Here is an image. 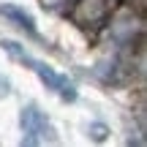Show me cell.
<instances>
[{
  "mask_svg": "<svg viewBox=\"0 0 147 147\" xmlns=\"http://www.w3.org/2000/svg\"><path fill=\"white\" fill-rule=\"evenodd\" d=\"M120 0H76L68 8V19L76 27H98L117 11Z\"/></svg>",
  "mask_w": 147,
  "mask_h": 147,
  "instance_id": "cell-1",
  "label": "cell"
},
{
  "mask_svg": "<svg viewBox=\"0 0 147 147\" xmlns=\"http://www.w3.org/2000/svg\"><path fill=\"white\" fill-rule=\"evenodd\" d=\"M19 125H22V144H44V142H57L55 136V128L52 123L47 120L41 109L36 104H27L22 106V115H19Z\"/></svg>",
  "mask_w": 147,
  "mask_h": 147,
  "instance_id": "cell-2",
  "label": "cell"
},
{
  "mask_svg": "<svg viewBox=\"0 0 147 147\" xmlns=\"http://www.w3.org/2000/svg\"><path fill=\"white\" fill-rule=\"evenodd\" d=\"M30 68L38 74V79H41L44 84H47L49 90H55V93L60 95L63 101H76V87H74V82L68 76H63V74H57L52 68V65H47V63H41V60H36L33 57V63H30Z\"/></svg>",
  "mask_w": 147,
  "mask_h": 147,
  "instance_id": "cell-3",
  "label": "cell"
},
{
  "mask_svg": "<svg viewBox=\"0 0 147 147\" xmlns=\"http://www.w3.org/2000/svg\"><path fill=\"white\" fill-rule=\"evenodd\" d=\"M0 14H3L5 19H11L16 27H22V30H27V33L36 36V19H33L22 5H16V3H0Z\"/></svg>",
  "mask_w": 147,
  "mask_h": 147,
  "instance_id": "cell-4",
  "label": "cell"
},
{
  "mask_svg": "<svg viewBox=\"0 0 147 147\" xmlns=\"http://www.w3.org/2000/svg\"><path fill=\"white\" fill-rule=\"evenodd\" d=\"M0 49H3V52H8L11 57L16 60V63H25V65H30V63H33V57L25 52V47H19L16 41H8V38H3V41H0Z\"/></svg>",
  "mask_w": 147,
  "mask_h": 147,
  "instance_id": "cell-5",
  "label": "cell"
},
{
  "mask_svg": "<svg viewBox=\"0 0 147 147\" xmlns=\"http://www.w3.org/2000/svg\"><path fill=\"white\" fill-rule=\"evenodd\" d=\"M106 134H109V128H106L104 123H93V125L87 128V136L93 139V142H104V139H106Z\"/></svg>",
  "mask_w": 147,
  "mask_h": 147,
  "instance_id": "cell-6",
  "label": "cell"
},
{
  "mask_svg": "<svg viewBox=\"0 0 147 147\" xmlns=\"http://www.w3.org/2000/svg\"><path fill=\"white\" fill-rule=\"evenodd\" d=\"M8 93H11V82L3 76V74H0V98H5Z\"/></svg>",
  "mask_w": 147,
  "mask_h": 147,
  "instance_id": "cell-7",
  "label": "cell"
},
{
  "mask_svg": "<svg viewBox=\"0 0 147 147\" xmlns=\"http://www.w3.org/2000/svg\"><path fill=\"white\" fill-rule=\"evenodd\" d=\"M38 3H41V8H49V11H52V8H60L65 0H38Z\"/></svg>",
  "mask_w": 147,
  "mask_h": 147,
  "instance_id": "cell-8",
  "label": "cell"
}]
</instances>
